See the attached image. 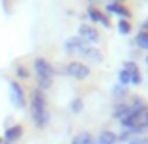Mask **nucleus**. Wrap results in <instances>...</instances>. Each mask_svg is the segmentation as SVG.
<instances>
[{"label": "nucleus", "instance_id": "f257e3e1", "mask_svg": "<svg viewBox=\"0 0 148 144\" xmlns=\"http://www.w3.org/2000/svg\"><path fill=\"white\" fill-rule=\"evenodd\" d=\"M30 116H32V122L38 129H45L51 120L47 111V97L38 88H34L30 94Z\"/></svg>", "mask_w": 148, "mask_h": 144}, {"label": "nucleus", "instance_id": "f03ea898", "mask_svg": "<svg viewBox=\"0 0 148 144\" xmlns=\"http://www.w3.org/2000/svg\"><path fill=\"white\" fill-rule=\"evenodd\" d=\"M64 51L68 54H77V56H83L84 60H90V62H101V53L94 45H88L81 40L79 36L75 38H69L68 41L64 43Z\"/></svg>", "mask_w": 148, "mask_h": 144}, {"label": "nucleus", "instance_id": "7ed1b4c3", "mask_svg": "<svg viewBox=\"0 0 148 144\" xmlns=\"http://www.w3.org/2000/svg\"><path fill=\"white\" fill-rule=\"evenodd\" d=\"M64 73L69 77H73V79H86L88 75H90V68L88 66H84L83 62H69L68 66H64Z\"/></svg>", "mask_w": 148, "mask_h": 144}, {"label": "nucleus", "instance_id": "20e7f679", "mask_svg": "<svg viewBox=\"0 0 148 144\" xmlns=\"http://www.w3.org/2000/svg\"><path fill=\"white\" fill-rule=\"evenodd\" d=\"M34 71H36L38 79H49V81H53L54 68L51 66L49 60H45V58H36V60H34Z\"/></svg>", "mask_w": 148, "mask_h": 144}, {"label": "nucleus", "instance_id": "39448f33", "mask_svg": "<svg viewBox=\"0 0 148 144\" xmlns=\"http://www.w3.org/2000/svg\"><path fill=\"white\" fill-rule=\"evenodd\" d=\"M8 86H10V99H11V103H13V107L23 109L25 107V92H23L21 84H19L17 81H10Z\"/></svg>", "mask_w": 148, "mask_h": 144}, {"label": "nucleus", "instance_id": "423d86ee", "mask_svg": "<svg viewBox=\"0 0 148 144\" xmlns=\"http://www.w3.org/2000/svg\"><path fill=\"white\" fill-rule=\"evenodd\" d=\"M79 38L88 45H94L99 41V32L90 25H81L79 26Z\"/></svg>", "mask_w": 148, "mask_h": 144}, {"label": "nucleus", "instance_id": "0eeeda50", "mask_svg": "<svg viewBox=\"0 0 148 144\" xmlns=\"http://www.w3.org/2000/svg\"><path fill=\"white\" fill-rule=\"evenodd\" d=\"M105 10H107V13H111V15H118L120 19H130L131 17V11L127 10L126 6H122L120 2H109L107 6H105Z\"/></svg>", "mask_w": 148, "mask_h": 144}, {"label": "nucleus", "instance_id": "6e6552de", "mask_svg": "<svg viewBox=\"0 0 148 144\" xmlns=\"http://www.w3.org/2000/svg\"><path fill=\"white\" fill-rule=\"evenodd\" d=\"M21 137H23V127H21V126L6 127V131H4V139H2V144H13V142H17Z\"/></svg>", "mask_w": 148, "mask_h": 144}, {"label": "nucleus", "instance_id": "1a4fd4ad", "mask_svg": "<svg viewBox=\"0 0 148 144\" xmlns=\"http://www.w3.org/2000/svg\"><path fill=\"white\" fill-rule=\"evenodd\" d=\"M122 68L126 69L127 73H130V84H135V86H139V84H141V81H143V77H141V71H139L137 66H135L133 62H124Z\"/></svg>", "mask_w": 148, "mask_h": 144}, {"label": "nucleus", "instance_id": "9d476101", "mask_svg": "<svg viewBox=\"0 0 148 144\" xmlns=\"http://www.w3.org/2000/svg\"><path fill=\"white\" fill-rule=\"evenodd\" d=\"M88 17H90V19H92V21H94V23H99V25L107 26V28H109V26H111V23H109V19L105 17L103 13H101V11L98 10V8H92V6L88 8Z\"/></svg>", "mask_w": 148, "mask_h": 144}, {"label": "nucleus", "instance_id": "9b49d317", "mask_svg": "<svg viewBox=\"0 0 148 144\" xmlns=\"http://www.w3.org/2000/svg\"><path fill=\"white\" fill-rule=\"evenodd\" d=\"M116 141H118V137L112 131H101L98 139L94 141V144H116Z\"/></svg>", "mask_w": 148, "mask_h": 144}, {"label": "nucleus", "instance_id": "f8f14e48", "mask_svg": "<svg viewBox=\"0 0 148 144\" xmlns=\"http://www.w3.org/2000/svg\"><path fill=\"white\" fill-rule=\"evenodd\" d=\"M131 112V107H130V103H118L114 109H112V118H116V120H122L124 116H127Z\"/></svg>", "mask_w": 148, "mask_h": 144}, {"label": "nucleus", "instance_id": "ddd939ff", "mask_svg": "<svg viewBox=\"0 0 148 144\" xmlns=\"http://www.w3.org/2000/svg\"><path fill=\"white\" fill-rule=\"evenodd\" d=\"M135 45L143 51H148V32L145 30H139V34L135 36Z\"/></svg>", "mask_w": 148, "mask_h": 144}, {"label": "nucleus", "instance_id": "4468645a", "mask_svg": "<svg viewBox=\"0 0 148 144\" xmlns=\"http://www.w3.org/2000/svg\"><path fill=\"white\" fill-rule=\"evenodd\" d=\"M71 144H94V139L90 133H79L77 137H73Z\"/></svg>", "mask_w": 148, "mask_h": 144}, {"label": "nucleus", "instance_id": "2eb2a0df", "mask_svg": "<svg viewBox=\"0 0 148 144\" xmlns=\"http://www.w3.org/2000/svg\"><path fill=\"white\" fill-rule=\"evenodd\" d=\"M118 32H120V34H124V36H127V34L131 32V25H130V21H126V19H120V21H118Z\"/></svg>", "mask_w": 148, "mask_h": 144}, {"label": "nucleus", "instance_id": "dca6fc26", "mask_svg": "<svg viewBox=\"0 0 148 144\" xmlns=\"http://www.w3.org/2000/svg\"><path fill=\"white\" fill-rule=\"evenodd\" d=\"M69 109H71L73 114H79V112L83 111V99H81V97L73 99V101H71V105H69Z\"/></svg>", "mask_w": 148, "mask_h": 144}, {"label": "nucleus", "instance_id": "f3484780", "mask_svg": "<svg viewBox=\"0 0 148 144\" xmlns=\"http://www.w3.org/2000/svg\"><path fill=\"white\" fill-rule=\"evenodd\" d=\"M15 75H17L19 79H28L30 73H28V69H26L25 66H15Z\"/></svg>", "mask_w": 148, "mask_h": 144}, {"label": "nucleus", "instance_id": "a211bd4d", "mask_svg": "<svg viewBox=\"0 0 148 144\" xmlns=\"http://www.w3.org/2000/svg\"><path fill=\"white\" fill-rule=\"evenodd\" d=\"M141 124H143V127H145V129H148V111L145 112V114H143V118H141Z\"/></svg>", "mask_w": 148, "mask_h": 144}, {"label": "nucleus", "instance_id": "6ab92c4d", "mask_svg": "<svg viewBox=\"0 0 148 144\" xmlns=\"http://www.w3.org/2000/svg\"><path fill=\"white\" fill-rule=\"evenodd\" d=\"M112 94L122 97V96H124V90H122V88H120V86H116V88H112ZM120 97H118V99H120Z\"/></svg>", "mask_w": 148, "mask_h": 144}, {"label": "nucleus", "instance_id": "aec40b11", "mask_svg": "<svg viewBox=\"0 0 148 144\" xmlns=\"http://www.w3.org/2000/svg\"><path fill=\"white\" fill-rule=\"evenodd\" d=\"M127 144H148V141H141V139H131Z\"/></svg>", "mask_w": 148, "mask_h": 144}, {"label": "nucleus", "instance_id": "412c9836", "mask_svg": "<svg viewBox=\"0 0 148 144\" xmlns=\"http://www.w3.org/2000/svg\"><path fill=\"white\" fill-rule=\"evenodd\" d=\"M141 30H145V32H148V19H146V21L141 25Z\"/></svg>", "mask_w": 148, "mask_h": 144}, {"label": "nucleus", "instance_id": "4be33fe9", "mask_svg": "<svg viewBox=\"0 0 148 144\" xmlns=\"http://www.w3.org/2000/svg\"><path fill=\"white\" fill-rule=\"evenodd\" d=\"M90 4H96V2H103V0H88Z\"/></svg>", "mask_w": 148, "mask_h": 144}, {"label": "nucleus", "instance_id": "5701e85b", "mask_svg": "<svg viewBox=\"0 0 148 144\" xmlns=\"http://www.w3.org/2000/svg\"><path fill=\"white\" fill-rule=\"evenodd\" d=\"M111 2H122V0H111Z\"/></svg>", "mask_w": 148, "mask_h": 144}, {"label": "nucleus", "instance_id": "b1692460", "mask_svg": "<svg viewBox=\"0 0 148 144\" xmlns=\"http://www.w3.org/2000/svg\"><path fill=\"white\" fill-rule=\"evenodd\" d=\"M146 66H148V56H146Z\"/></svg>", "mask_w": 148, "mask_h": 144}, {"label": "nucleus", "instance_id": "393cba45", "mask_svg": "<svg viewBox=\"0 0 148 144\" xmlns=\"http://www.w3.org/2000/svg\"><path fill=\"white\" fill-rule=\"evenodd\" d=\"M0 144H2V139H0Z\"/></svg>", "mask_w": 148, "mask_h": 144}]
</instances>
